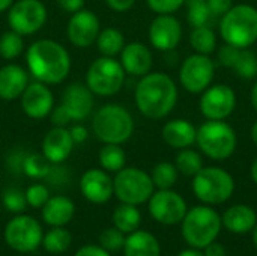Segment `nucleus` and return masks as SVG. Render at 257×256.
I'll return each mask as SVG.
<instances>
[{
    "mask_svg": "<svg viewBox=\"0 0 257 256\" xmlns=\"http://www.w3.org/2000/svg\"><path fill=\"white\" fill-rule=\"evenodd\" d=\"M26 62L30 74L41 83L57 84L63 81L71 71V57L63 45L53 39H39L33 42Z\"/></svg>",
    "mask_w": 257,
    "mask_h": 256,
    "instance_id": "f257e3e1",
    "label": "nucleus"
},
{
    "mask_svg": "<svg viewBox=\"0 0 257 256\" xmlns=\"http://www.w3.org/2000/svg\"><path fill=\"white\" fill-rule=\"evenodd\" d=\"M178 88L164 72H148L136 88V104L142 115L151 119L166 118L176 106Z\"/></svg>",
    "mask_w": 257,
    "mask_h": 256,
    "instance_id": "f03ea898",
    "label": "nucleus"
},
{
    "mask_svg": "<svg viewBox=\"0 0 257 256\" xmlns=\"http://www.w3.org/2000/svg\"><path fill=\"white\" fill-rule=\"evenodd\" d=\"M220 35L226 44L248 48L257 41V9L250 5H235L221 18Z\"/></svg>",
    "mask_w": 257,
    "mask_h": 256,
    "instance_id": "7ed1b4c3",
    "label": "nucleus"
},
{
    "mask_svg": "<svg viewBox=\"0 0 257 256\" xmlns=\"http://www.w3.org/2000/svg\"><path fill=\"white\" fill-rule=\"evenodd\" d=\"M223 222L215 210L211 207H194L187 211L182 219V237L188 246L194 249H205L214 243L221 231Z\"/></svg>",
    "mask_w": 257,
    "mask_h": 256,
    "instance_id": "20e7f679",
    "label": "nucleus"
},
{
    "mask_svg": "<svg viewBox=\"0 0 257 256\" xmlns=\"http://www.w3.org/2000/svg\"><path fill=\"white\" fill-rule=\"evenodd\" d=\"M92 128L101 142L120 145L133 136L134 119L125 107L119 104H107L93 116Z\"/></svg>",
    "mask_w": 257,
    "mask_h": 256,
    "instance_id": "39448f33",
    "label": "nucleus"
},
{
    "mask_svg": "<svg viewBox=\"0 0 257 256\" xmlns=\"http://www.w3.org/2000/svg\"><path fill=\"white\" fill-rule=\"evenodd\" d=\"M196 143L200 151L212 160L229 158L238 145V137L235 130L224 121L208 119L197 130Z\"/></svg>",
    "mask_w": 257,
    "mask_h": 256,
    "instance_id": "423d86ee",
    "label": "nucleus"
},
{
    "mask_svg": "<svg viewBox=\"0 0 257 256\" xmlns=\"http://www.w3.org/2000/svg\"><path fill=\"white\" fill-rule=\"evenodd\" d=\"M233 190L232 175L221 167H202L193 177V192L203 204L220 205L232 198Z\"/></svg>",
    "mask_w": 257,
    "mask_h": 256,
    "instance_id": "0eeeda50",
    "label": "nucleus"
},
{
    "mask_svg": "<svg viewBox=\"0 0 257 256\" xmlns=\"http://www.w3.org/2000/svg\"><path fill=\"white\" fill-rule=\"evenodd\" d=\"M154 189L151 175L137 167H123L113 180V193L122 204L142 205L151 199Z\"/></svg>",
    "mask_w": 257,
    "mask_h": 256,
    "instance_id": "6e6552de",
    "label": "nucleus"
},
{
    "mask_svg": "<svg viewBox=\"0 0 257 256\" xmlns=\"http://www.w3.org/2000/svg\"><path fill=\"white\" fill-rule=\"evenodd\" d=\"M125 81V71L114 57L102 56L92 62L86 74V86L92 94L110 97L120 91Z\"/></svg>",
    "mask_w": 257,
    "mask_h": 256,
    "instance_id": "1a4fd4ad",
    "label": "nucleus"
},
{
    "mask_svg": "<svg viewBox=\"0 0 257 256\" xmlns=\"http://www.w3.org/2000/svg\"><path fill=\"white\" fill-rule=\"evenodd\" d=\"M3 235L11 249L20 253H30L42 244L44 231L35 217L20 214L6 223Z\"/></svg>",
    "mask_w": 257,
    "mask_h": 256,
    "instance_id": "9d476101",
    "label": "nucleus"
},
{
    "mask_svg": "<svg viewBox=\"0 0 257 256\" xmlns=\"http://www.w3.org/2000/svg\"><path fill=\"white\" fill-rule=\"evenodd\" d=\"M47 21V9L41 0H18L8 11L11 30L20 35H33Z\"/></svg>",
    "mask_w": 257,
    "mask_h": 256,
    "instance_id": "9b49d317",
    "label": "nucleus"
},
{
    "mask_svg": "<svg viewBox=\"0 0 257 256\" xmlns=\"http://www.w3.org/2000/svg\"><path fill=\"white\" fill-rule=\"evenodd\" d=\"M215 62L206 54L188 56L179 69V81L182 88L191 94H202L214 80Z\"/></svg>",
    "mask_w": 257,
    "mask_h": 256,
    "instance_id": "f8f14e48",
    "label": "nucleus"
},
{
    "mask_svg": "<svg viewBox=\"0 0 257 256\" xmlns=\"http://www.w3.org/2000/svg\"><path fill=\"white\" fill-rule=\"evenodd\" d=\"M200 110L206 119L224 121L229 118L236 107L235 91L227 84H214L202 92Z\"/></svg>",
    "mask_w": 257,
    "mask_h": 256,
    "instance_id": "ddd939ff",
    "label": "nucleus"
},
{
    "mask_svg": "<svg viewBox=\"0 0 257 256\" xmlns=\"http://www.w3.org/2000/svg\"><path fill=\"white\" fill-rule=\"evenodd\" d=\"M149 213L161 225L181 223L187 214V204L181 195L167 189L154 192L149 199Z\"/></svg>",
    "mask_w": 257,
    "mask_h": 256,
    "instance_id": "4468645a",
    "label": "nucleus"
},
{
    "mask_svg": "<svg viewBox=\"0 0 257 256\" xmlns=\"http://www.w3.org/2000/svg\"><path fill=\"white\" fill-rule=\"evenodd\" d=\"M99 32L101 29L98 17L92 11L84 8L71 15L66 27L68 39L71 41V44L80 48L89 47L96 42Z\"/></svg>",
    "mask_w": 257,
    "mask_h": 256,
    "instance_id": "2eb2a0df",
    "label": "nucleus"
},
{
    "mask_svg": "<svg viewBox=\"0 0 257 256\" xmlns=\"http://www.w3.org/2000/svg\"><path fill=\"white\" fill-rule=\"evenodd\" d=\"M182 38L181 23L172 14H163L154 18L149 26V41L160 51H170L178 47Z\"/></svg>",
    "mask_w": 257,
    "mask_h": 256,
    "instance_id": "dca6fc26",
    "label": "nucleus"
},
{
    "mask_svg": "<svg viewBox=\"0 0 257 256\" xmlns=\"http://www.w3.org/2000/svg\"><path fill=\"white\" fill-rule=\"evenodd\" d=\"M20 98L23 112L32 119H42L48 116L53 110V92L47 88L45 83L36 81L27 84Z\"/></svg>",
    "mask_w": 257,
    "mask_h": 256,
    "instance_id": "f3484780",
    "label": "nucleus"
},
{
    "mask_svg": "<svg viewBox=\"0 0 257 256\" xmlns=\"http://www.w3.org/2000/svg\"><path fill=\"white\" fill-rule=\"evenodd\" d=\"M60 107L66 112L71 121L80 122L86 119L93 109V94L87 86L72 83L63 91Z\"/></svg>",
    "mask_w": 257,
    "mask_h": 256,
    "instance_id": "a211bd4d",
    "label": "nucleus"
},
{
    "mask_svg": "<svg viewBox=\"0 0 257 256\" xmlns=\"http://www.w3.org/2000/svg\"><path fill=\"white\" fill-rule=\"evenodd\" d=\"M80 192L92 204L102 205L110 201L113 193V180L105 170L89 169L80 178Z\"/></svg>",
    "mask_w": 257,
    "mask_h": 256,
    "instance_id": "6ab92c4d",
    "label": "nucleus"
},
{
    "mask_svg": "<svg viewBox=\"0 0 257 256\" xmlns=\"http://www.w3.org/2000/svg\"><path fill=\"white\" fill-rule=\"evenodd\" d=\"M74 148V140L71 137L69 130L65 127L51 128L44 140H42V154L48 158L50 163H62L65 161Z\"/></svg>",
    "mask_w": 257,
    "mask_h": 256,
    "instance_id": "aec40b11",
    "label": "nucleus"
},
{
    "mask_svg": "<svg viewBox=\"0 0 257 256\" xmlns=\"http://www.w3.org/2000/svg\"><path fill=\"white\" fill-rule=\"evenodd\" d=\"M120 65L126 74L143 77L152 68V53L140 42H131L120 51Z\"/></svg>",
    "mask_w": 257,
    "mask_h": 256,
    "instance_id": "412c9836",
    "label": "nucleus"
},
{
    "mask_svg": "<svg viewBox=\"0 0 257 256\" xmlns=\"http://www.w3.org/2000/svg\"><path fill=\"white\" fill-rule=\"evenodd\" d=\"M29 84L27 72L15 63L5 65L0 68V98L5 101H12L20 98Z\"/></svg>",
    "mask_w": 257,
    "mask_h": 256,
    "instance_id": "4be33fe9",
    "label": "nucleus"
},
{
    "mask_svg": "<svg viewBox=\"0 0 257 256\" xmlns=\"http://www.w3.org/2000/svg\"><path fill=\"white\" fill-rule=\"evenodd\" d=\"M161 136L169 146L184 149L196 143L197 128L187 119H172L163 127Z\"/></svg>",
    "mask_w": 257,
    "mask_h": 256,
    "instance_id": "5701e85b",
    "label": "nucleus"
},
{
    "mask_svg": "<svg viewBox=\"0 0 257 256\" xmlns=\"http://www.w3.org/2000/svg\"><path fill=\"white\" fill-rule=\"evenodd\" d=\"M75 213L74 202L66 196H53L42 207V219L51 228L68 225Z\"/></svg>",
    "mask_w": 257,
    "mask_h": 256,
    "instance_id": "b1692460",
    "label": "nucleus"
},
{
    "mask_svg": "<svg viewBox=\"0 0 257 256\" xmlns=\"http://www.w3.org/2000/svg\"><path fill=\"white\" fill-rule=\"evenodd\" d=\"M226 229H229L233 234H245L253 231L257 223L256 211L244 204L233 205L227 208L221 219Z\"/></svg>",
    "mask_w": 257,
    "mask_h": 256,
    "instance_id": "393cba45",
    "label": "nucleus"
},
{
    "mask_svg": "<svg viewBox=\"0 0 257 256\" xmlns=\"http://www.w3.org/2000/svg\"><path fill=\"white\" fill-rule=\"evenodd\" d=\"M125 256H161V247L154 234L148 231H134L125 238Z\"/></svg>",
    "mask_w": 257,
    "mask_h": 256,
    "instance_id": "a878e982",
    "label": "nucleus"
},
{
    "mask_svg": "<svg viewBox=\"0 0 257 256\" xmlns=\"http://www.w3.org/2000/svg\"><path fill=\"white\" fill-rule=\"evenodd\" d=\"M142 222V214L137 210V205L120 204L113 211V225L123 234H131L139 229Z\"/></svg>",
    "mask_w": 257,
    "mask_h": 256,
    "instance_id": "bb28decb",
    "label": "nucleus"
},
{
    "mask_svg": "<svg viewBox=\"0 0 257 256\" xmlns=\"http://www.w3.org/2000/svg\"><path fill=\"white\" fill-rule=\"evenodd\" d=\"M96 45H98V50L102 56L114 57L116 54H119L123 50L125 38H123L120 30L113 29V27H107V29L99 32V35L96 38Z\"/></svg>",
    "mask_w": 257,
    "mask_h": 256,
    "instance_id": "cd10ccee",
    "label": "nucleus"
},
{
    "mask_svg": "<svg viewBox=\"0 0 257 256\" xmlns=\"http://www.w3.org/2000/svg\"><path fill=\"white\" fill-rule=\"evenodd\" d=\"M72 244V235L63 226H54L42 237V246L48 253H65Z\"/></svg>",
    "mask_w": 257,
    "mask_h": 256,
    "instance_id": "c85d7f7f",
    "label": "nucleus"
},
{
    "mask_svg": "<svg viewBox=\"0 0 257 256\" xmlns=\"http://www.w3.org/2000/svg\"><path fill=\"white\" fill-rule=\"evenodd\" d=\"M190 44L196 53L209 56L217 48V36L214 30L209 27V24L193 27L190 35Z\"/></svg>",
    "mask_w": 257,
    "mask_h": 256,
    "instance_id": "c756f323",
    "label": "nucleus"
},
{
    "mask_svg": "<svg viewBox=\"0 0 257 256\" xmlns=\"http://www.w3.org/2000/svg\"><path fill=\"white\" fill-rule=\"evenodd\" d=\"M126 155L120 145L105 143L99 151V164L105 172H119L125 167Z\"/></svg>",
    "mask_w": 257,
    "mask_h": 256,
    "instance_id": "7c9ffc66",
    "label": "nucleus"
},
{
    "mask_svg": "<svg viewBox=\"0 0 257 256\" xmlns=\"http://www.w3.org/2000/svg\"><path fill=\"white\" fill-rule=\"evenodd\" d=\"M175 166L178 172H181L182 175L194 177L203 167V160L199 152L190 148H184V149H179V154L176 155V160H175Z\"/></svg>",
    "mask_w": 257,
    "mask_h": 256,
    "instance_id": "2f4dec72",
    "label": "nucleus"
},
{
    "mask_svg": "<svg viewBox=\"0 0 257 256\" xmlns=\"http://www.w3.org/2000/svg\"><path fill=\"white\" fill-rule=\"evenodd\" d=\"M152 183L158 190H167L172 189L178 181V169L175 164L169 161L158 163L152 170Z\"/></svg>",
    "mask_w": 257,
    "mask_h": 256,
    "instance_id": "473e14b6",
    "label": "nucleus"
},
{
    "mask_svg": "<svg viewBox=\"0 0 257 256\" xmlns=\"http://www.w3.org/2000/svg\"><path fill=\"white\" fill-rule=\"evenodd\" d=\"M50 161L44 154H29L24 160H23V170L29 178L33 180H41L48 177L51 167H50Z\"/></svg>",
    "mask_w": 257,
    "mask_h": 256,
    "instance_id": "72a5a7b5",
    "label": "nucleus"
},
{
    "mask_svg": "<svg viewBox=\"0 0 257 256\" xmlns=\"http://www.w3.org/2000/svg\"><path fill=\"white\" fill-rule=\"evenodd\" d=\"M24 50V41H23V35L9 30L5 32L0 36V56L6 60L15 59L18 57Z\"/></svg>",
    "mask_w": 257,
    "mask_h": 256,
    "instance_id": "f704fd0d",
    "label": "nucleus"
},
{
    "mask_svg": "<svg viewBox=\"0 0 257 256\" xmlns=\"http://www.w3.org/2000/svg\"><path fill=\"white\" fill-rule=\"evenodd\" d=\"M188 6V23L191 27H199V26H206L209 24L212 14L209 11L208 2L206 0H185Z\"/></svg>",
    "mask_w": 257,
    "mask_h": 256,
    "instance_id": "c9c22d12",
    "label": "nucleus"
},
{
    "mask_svg": "<svg viewBox=\"0 0 257 256\" xmlns=\"http://www.w3.org/2000/svg\"><path fill=\"white\" fill-rule=\"evenodd\" d=\"M236 74L244 80H251L257 75V57L256 54L247 48H241L239 57L233 66Z\"/></svg>",
    "mask_w": 257,
    "mask_h": 256,
    "instance_id": "e433bc0d",
    "label": "nucleus"
},
{
    "mask_svg": "<svg viewBox=\"0 0 257 256\" xmlns=\"http://www.w3.org/2000/svg\"><path fill=\"white\" fill-rule=\"evenodd\" d=\"M125 234L119 231L117 228H108L99 235V246H102L105 250L111 252H119L123 249L125 244Z\"/></svg>",
    "mask_w": 257,
    "mask_h": 256,
    "instance_id": "4c0bfd02",
    "label": "nucleus"
},
{
    "mask_svg": "<svg viewBox=\"0 0 257 256\" xmlns=\"http://www.w3.org/2000/svg\"><path fill=\"white\" fill-rule=\"evenodd\" d=\"M2 202L5 205V208L8 211H11V213H21L27 207V201H26L24 192H21L18 189H14V187H11V189L3 192Z\"/></svg>",
    "mask_w": 257,
    "mask_h": 256,
    "instance_id": "58836bf2",
    "label": "nucleus"
},
{
    "mask_svg": "<svg viewBox=\"0 0 257 256\" xmlns=\"http://www.w3.org/2000/svg\"><path fill=\"white\" fill-rule=\"evenodd\" d=\"M24 195H26L27 205H30L33 208H42L44 204L50 198V192H48V189L44 184H32L26 190Z\"/></svg>",
    "mask_w": 257,
    "mask_h": 256,
    "instance_id": "ea45409f",
    "label": "nucleus"
},
{
    "mask_svg": "<svg viewBox=\"0 0 257 256\" xmlns=\"http://www.w3.org/2000/svg\"><path fill=\"white\" fill-rule=\"evenodd\" d=\"M239 53H241V48H238L235 45H230V44H226V45L220 47L218 51H217L218 65L233 69L235 63H236V60L239 57Z\"/></svg>",
    "mask_w": 257,
    "mask_h": 256,
    "instance_id": "a19ab883",
    "label": "nucleus"
},
{
    "mask_svg": "<svg viewBox=\"0 0 257 256\" xmlns=\"http://www.w3.org/2000/svg\"><path fill=\"white\" fill-rule=\"evenodd\" d=\"M146 2L148 6L158 15L173 14L185 3V0H146Z\"/></svg>",
    "mask_w": 257,
    "mask_h": 256,
    "instance_id": "79ce46f5",
    "label": "nucleus"
},
{
    "mask_svg": "<svg viewBox=\"0 0 257 256\" xmlns=\"http://www.w3.org/2000/svg\"><path fill=\"white\" fill-rule=\"evenodd\" d=\"M212 17H223L232 6L233 0H206Z\"/></svg>",
    "mask_w": 257,
    "mask_h": 256,
    "instance_id": "37998d69",
    "label": "nucleus"
},
{
    "mask_svg": "<svg viewBox=\"0 0 257 256\" xmlns=\"http://www.w3.org/2000/svg\"><path fill=\"white\" fill-rule=\"evenodd\" d=\"M75 256H111L108 250H105L102 246H96V244H86L83 247H80Z\"/></svg>",
    "mask_w": 257,
    "mask_h": 256,
    "instance_id": "c03bdc74",
    "label": "nucleus"
},
{
    "mask_svg": "<svg viewBox=\"0 0 257 256\" xmlns=\"http://www.w3.org/2000/svg\"><path fill=\"white\" fill-rule=\"evenodd\" d=\"M53 113H51V121H53V124H54V127H65L71 119H69V116L66 115V112L59 106V107H56L54 110H51Z\"/></svg>",
    "mask_w": 257,
    "mask_h": 256,
    "instance_id": "a18cd8bd",
    "label": "nucleus"
},
{
    "mask_svg": "<svg viewBox=\"0 0 257 256\" xmlns=\"http://www.w3.org/2000/svg\"><path fill=\"white\" fill-rule=\"evenodd\" d=\"M57 5H59L63 11L74 14V12L83 9L84 0H57Z\"/></svg>",
    "mask_w": 257,
    "mask_h": 256,
    "instance_id": "49530a36",
    "label": "nucleus"
},
{
    "mask_svg": "<svg viewBox=\"0 0 257 256\" xmlns=\"http://www.w3.org/2000/svg\"><path fill=\"white\" fill-rule=\"evenodd\" d=\"M105 3L116 12H125L134 6L136 0H105Z\"/></svg>",
    "mask_w": 257,
    "mask_h": 256,
    "instance_id": "de8ad7c7",
    "label": "nucleus"
},
{
    "mask_svg": "<svg viewBox=\"0 0 257 256\" xmlns=\"http://www.w3.org/2000/svg\"><path fill=\"white\" fill-rule=\"evenodd\" d=\"M69 133H71V137H72L74 143H81V142H84L87 139V130L83 125H74L69 130Z\"/></svg>",
    "mask_w": 257,
    "mask_h": 256,
    "instance_id": "09e8293b",
    "label": "nucleus"
},
{
    "mask_svg": "<svg viewBox=\"0 0 257 256\" xmlns=\"http://www.w3.org/2000/svg\"><path fill=\"white\" fill-rule=\"evenodd\" d=\"M205 256H226V250H224V246L223 244H218V243H211L205 247Z\"/></svg>",
    "mask_w": 257,
    "mask_h": 256,
    "instance_id": "8fccbe9b",
    "label": "nucleus"
},
{
    "mask_svg": "<svg viewBox=\"0 0 257 256\" xmlns=\"http://www.w3.org/2000/svg\"><path fill=\"white\" fill-rule=\"evenodd\" d=\"M178 256H205V253L200 252V250H196V249L193 247V249H188V250H182Z\"/></svg>",
    "mask_w": 257,
    "mask_h": 256,
    "instance_id": "3c124183",
    "label": "nucleus"
},
{
    "mask_svg": "<svg viewBox=\"0 0 257 256\" xmlns=\"http://www.w3.org/2000/svg\"><path fill=\"white\" fill-rule=\"evenodd\" d=\"M251 106H253V109L257 112V81L254 83L253 89H251Z\"/></svg>",
    "mask_w": 257,
    "mask_h": 256,
    "instance_id": "603ef678",
    "label": "nucleus"
},
{
    "mask_svg": "<svg viewBox=\"0 0 257 256\" xmlns=\"http://www.w3.org/2000/svg\"><path fill=\"white\" fill-rule=\"evenodd\" d=\"M12 2H14V0H0V12L9 9L11 5H12Z\"/></svg>",
    "mask_w": 257,
    "mask_h": 256,
    "instance_id": "864d4df0",
    "label": "nucleus"
},
{
    "mask_svg": "<svg viewBox=\"0 0 257 256\" xmlns=\"http://www.w3.org/2000/svg\"><path fill=\"white\" fill-rule=\"evenodd\" d=\"M251 180L257 184V157L256 160L253 161V164H251Z\"/></svg>",
    "mask_w": 257,
    "mask_h": 256,
    "instance_id": "5fc2aeb1",
    "label": "nucleus"
},
{
    "mask_svg": "<svg viewBox=\"0 0 257 256\" xmlns=\"http://www.w3.org/2000/svg\"><path fill=\"white\" fill-rule=\"evenodd\" d=\"M251 140H253V143L257 146V121L253 124V127H251Z\"/></svg>",
    "mask_w": 257,
    "mask_h": 256,
    "instance_id": "6e6d98bb",
    "label": "nucleus"
},
{
    "mask_svg": "<svg viewBox=\"0 0 257 256\" xmlns=\"http://www.w3.org/2000/svg\"><path fill=\"white\" fill-rule=\"evenodd\" d=\"M253 243H254V246H256L257 249V223L256 226L253 228Z\"/></svg>",
    "mask_w": 257,
    "mask_h": 256,
    "instance_id": "4d7b16f0",
    "label": "nucleus"
}]
</instances>
